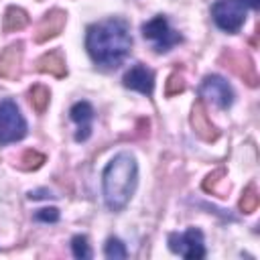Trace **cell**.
<instances>
[{
  "label": "cell",
  "mask_w": 260,
  "mask_h": 260,
  "mask_svg": "<svg viewBox=\"0 0 260 260\" xmlns=\"http://www.w3.org/2000/svg\"><path fill=\"white\" fill-rule=\"evenodd\" d=\"M130 28L122 18H108L87 28L85 49L89 57L102 67H118L130 53Z\"/></svg>",
  "instance_id": "1"
},
{
  "label": "cell",
  "mask_w": 260,
  "mask_h": 260,
  "mask_svg": "<svg viewBox=\"0 0 260 260\" xmlns=\"http://www.w3.org/2000/svg\"><path fill=\"white\" fill-rule=\"evenodd\" d=\"M138 179V167L134 156L122 152L110 160L104 171V199L108 209L120 211L130 201Z\"/></svg>",
  "instance_id": "2"
},
{
  "label": "cell",
  "mask_w": 260,
  "mask_h": 260,
  "mask_svg": "<svg viewBox=\"0 0 260 260\" xmlns=\"http://www.w3.org/2000/svg\"><path fill=\"white\" fill-rule=\"evenodd\" d=\"M215 24L225 32H238L246 20V4L242 0H217L211 6Z\"/></svg>",
  "instance_id": "3"
},
{
  "label": "cell",
  "mask_w": 260,
  "mask_h": 260,
  "mask_svg": "<svg viewBox=\"0 0 260 260\" xmlns=\"http://www.w3.org/2000/svg\"><path fill=\"white\" fill-rule=\"evenodd\" d=\"M24 134H26V122L20 110L16 108V104L12 100L0 102V142L2 144L16 142L24 138Z\"/></svg>",
  "instance_id": "4"
},
{
  "label": "cell",
  "mask_w": 260,
  "mask_h": 260,
  "mask_svg": "<svg viewBox=\"0 0 260 260\" xmlns=\"http://www.w3.org/2000/svg\"><path fill=\"white\" fill-rule=\"evenodd\" d=\"M142 35H144V39H148L152 43L154 51H158V53H165L173 45L181 43V35L169 26L165 16H154L152 20L142 24Z\"/></svg>",
  "instance_id": "5"
},
{
  "label": "cell",
  "mask_w": 260,
  "mask_h": 260,
  "mask_svg": "<svg viewBox=\"0 0 260 260\" xmlns=\"http://www.w3.org/2000/svg\"><path fill=\"white\" fill-rule=\"evenodd\" d=\"M169 248L177 252L183 258H203L205 246H203V234L195 228H189L185 234H171L169 236Z\"/></svg>",
  "instance_id": "6"
},
{
  "label": "cell",
  "mask_w": 260,
  "mask_h": 260,
  "mask_svg": "<svg viewBox=\"0 0 260 260\" xmlns=\"http://www.w3.org/2000/svg\"><path fill=\"white\" fill-rule=\"evenodd\" d=\"M199 95L211 100L221 110L230 108L234 102V91H232L230 83L219 75H207L203 79V83L199 85Z\"/></svg>",
  "instance_id": "7"
},
{
  "label": "cell",
  "mask_w": 260,
  "mask_h": 260,
  "mask_svg": "<svg viewBox=\"0 0 260 260\" xmlns=\"http://www.w3.org/2000/svg\"><path fill=\"white\" fill-rule=\"evenodd\" d=\"M219 61L223 63V67H228L232 73H236L242 81H246L248 85L256 87L258 85V75H256V67L252 63V59L244 53L238 51H223Z\"/></svg>",
  "instance_id": "8"
},
{
  "label": "cell",
  "mask_w": 260,
  "mask_h": 260,
  "mask_svg": "<svg viewBox=\"0 0 260 260\" xmlns=\"http://www.w3.org/2000/svg\"><path fill=\"white\" fill-rule=\"evenodd\" d=\"M191 126H193V132H195L201 140H205V142H213V140H217V136H219V130H217V128L213 126V122L209 120L203 102H195V104H193V110H191Z\"/></svg>",
  "instance_id": "9"
},
{
  "label": "cell",
  "mask_w": 260,
  "mask_h": 260,
  "mask_svg": "<svg viewBox=\"0 0 260 260\" xmlns=\"http://www.w3.org/2000/svg\"><path fill=\"white\" fill-rule=\"evenodd\" d=\"M65 20H67V14L63 10H51L43 16V20L37 24V30H35V41L37 43H45L53 37H57L63 26H65Z\"/></svg>",
  "instance_id": "10"
},
{
  "label": "cell",
  "mask_w": 260,
  "mask_h": 260,
  "mask_svg": "<svg viewBox=\"0 0 260 260\" xmlns=\"http://www.w3.org/2000/svg\"><path fill=\"white\" fill-rule=\"evenodd\" d=\"M124 85L130 87V89H136V91H142L146 95L152 93V87H154V75L150 69H146L144 65L136 63L126 75H124Z\"/></svg>",
  "instance_id": "11"
},
{
  "label": "cell",
  "mask_w": 260,
  "mask_h": 260,
  "mask_svg": "<svg viewBox=\"0 0 260 260\" xmlns=\"http://www.w3.org/2000/svg\"><path fill=\"white\" fill-rule=\"evenodd\" d=\"M71 120L77 122V134H75V140L77 142H83L89 138V132H91V120H93V108L87 104V102H77L73 108H71Z\"/></svg>",
  "instance_id": "12"
},
{
  "label": "cell",
  "mask_w": 260,
  "mask_h": 260,
  "mask_svg": "<svg viewBox=\"0 0 260 260\" xmlns=\"http://www.w3.org/2000/svg\"><path fill=\"white\" fill-rule=\"evenodd\" d=\"M20 63H22V45L14 43V45L6 47L0 53V77H4V79L16 77L20 71Z\"/></svg>",
  "instance_id": "13"
},
{
  "label": "cell",
  "mask_w": 260,
  "mask_h": 260,
  "mask_svg": "<svg viewBox=\"0 0 260 260\" xmlns=\"http://www.w3.org/2000/svg\"><path fill=\"white\" fill-rule=\"evenodd\" d=\"M37 71L41 73H49V75H55V77H63L67 73V67H65V59H63V53L61 51H51V53H45L43 57L37 59Z\"/></svg>",
  "instance_id": "14"
},
{
  "label": "cell",
  "mask_w": 260,
  "mask_h": 260,
  "mask_svg": "<svg viewBox=\"0 0 260 260\" xmlns=\"http://www.w3.org/2000/svg\"><path fill=\"white\" fill-rule=\"evenodd\" d=\"M26 24H28V14H26L22 8L10 6V8L4 12V20H2V28H4V32H16V30H22Z\"/></svg>",
  "instance_id": "15"
},
{
  "label": "cell",
  "mask_w": 260,
  "mask_h": 260,
  "mask_svg": "<svg viewBox=\"0 0 260 260\" xmlns=\"http://www.w3.org/2000/svg\"><path fill=\"white\" fill-rule=\"evenodd\" d=\"M223 187H228V181L223 179V171L221 169H217L215 173L207 175L205 181H203V189L207 193H211V195H217V197H225V189Z\"/></svg>",
  "instance_id": "16"
},
{
  "label": "cell",
  "mask_w": 260,
  "mask_h": 260,
  "mask_svg": "<svg viewBox=\"0 0 260 260\" xmlns=\"http://www.w3.org/2000/svg\"><path fill=\"white\" fill-rule=\"evenodd\" d=\"M28 100H30V106L37 114H43L49 106V100H51V93L45 85H32L30 91H28Z\"/></svg>",
  "instance_id": "17"
},
{
  "label": "cell",
  "mask_w": 260,
  "mask_h": 260,
  "mask_svg": "<svg viewBox=\"0 0 260 260\" xmlns=\"http://www.w3.org/2000/svg\"><path fill=\"white\" fill-rule=\"evenodd\" d=\"M258 203H260V199H258L256 187H254V185H248V187L244 189L242 197H240V203H238L240 211H242V213H254V211L258 209Z\"/></svg>",
  "instance_id": "18"
},
{
  "label": "cell",
  "mask_w": 260,
  "mask_h": 260,
  "mask_svg": "<svg viewBox=\"0 0 260 260\" xmlns=\"http://www.w3.org/2000/svg\"><path fill=\"white\" fill-rule=\"evenodd\" d=\"M43 162H45V154H41L39 150H24L18 160V167L22 171H37L39 167H43Z\"/></svg>",
  "instance_id": "19"
},
{
  "label": "cell",
  "mask_w": 260,
  "mask_h": 260,
  "mask_svg": "<svg viewBox=\"0 0 260 260\" xmlns=\"http://www.w3.org/2000/svg\"><path fill=\"white\" fill-rule=\"evenodd\" d=\"M104 254H106V258H126L128 256V252H126V248H124V244L118 240V238H110L108 242H106V250H104Z\"/></svg>",
  "instance_id": "20"
},
{
  "label": "cell",
  "mask_w": 260,
  "mask_h": 260,
  "mask_svg": "<svg viewBox=\"0 0 260 260\" xmlns=\"http://www.w3.org/2000/svg\"><path fill=\"white\" fill-rule=\"evenodd\" d=\"M183 89H185V79H183V75H181V73H171L169 79H167V83H165V93L171 98V95L181 93Z\"/></svg>",
  "instance_id": "21"
},
{
  "label": "cell",
  "mask_w": 260,
  "mask_h": 260,
  "mask_svg": "<svg viewBox=\"0 0 260 260\" xmlns=\"http://www.w3.org/2000/svg\"><path fill=\"white\" fill-rule=\"evenodd\" d=\"M71 250H73V256L75 258H89L91 256V250L87 246V240L85 236H75L71 240Z\"/></svg>",
  "instance_id": "22"
},
{
  "label": "cell",
  "mask_w": 260,
  "mask_h": 260,
  "mask_svg": "<svg viewBox=\"0 0 260 260\" xmlns=\"http://www.w3.org/2000/svg\"><path fill=\"white\" fill-rule=\"evenodd\" d=\"M35 217H37L39 221H57V219H59V211H57L55 207H51V209H41Z\"/></svg>",
  "instance_id": "23"
},
{
  "label": "cell",
  "mask_w": 260,
  "mask_h": 260,
  "mask_svg": "<svg viewBox=\"0 0 260 260\" xmlns=\"http://www.w3.org/2000/svg\"><path fill=\"white\" fill-rule=\"evenodd\" d=\"M242 2H244V4H250L252 8H256V6L260 4V0H242Z\"/></svg>",
  "instance_id": "24"
}]
</instances>
